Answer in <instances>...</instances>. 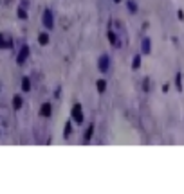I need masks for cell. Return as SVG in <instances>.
Segmentation results:
<instances>
[{"mask_svg":"<svg viewBox=\"0 0 184 194\" xmlns=\"http://www.w3.org/2000/svg\"><path fill=\"white\" fill-rule=\"evenodd\" d=\"M112 29L116 31V34L119 36L121 43L125 45V43H126V31H125V25H123L121 22H112Z\"/></svg>","mask_w":184,"mask_h":194,"instance_id":"1","label":"cell"},{"mask_svg":"<svg viewBox=\"0 0 184 194\" xmlns=\"http://www.w3.org/2000/svg\"><path fill=\"white\" fill-rule=\"evenodd\" d=\"M42 23H44L47 29H52V25H54V22H52V13L49 11V9H45V11H44V16H42Z\"/></svg>","mask_w":184,"mask_h":194,"instance_id":"2","label":"cell"},{"mask_svg":"<svg viewBox=\"0 0 184 194\" xmlns=\"http://www.w3.org/2000/svg\"><path fill=\"white\" fill-rule=\"evenodd\" d=\"M72 119L76 122L83 121V113H81V106H80V104H74V108H72Z\"/></svg>","mask_w":184,"mask_h":194,"instance_id":"3","label":"cell"},{"mask_svg":"<svg viewBox=\"0 0 184 194\" xmlns=\"http://www.w3.org/2000/svg\"><path fill=\"white\" fill-rule=\"evenodd\" d=\"M29 56V47H22V50L18 52V57H16V61L18 65H24L25 63V57Z\"/></svg>","mask_w":184,"mask_h":194,"instance_id":"4","label":"cell"},{"mask_svg":"<svg viewBox=\"0 0 184 194\" xmlns=\"http://www.w3.org/2000/svg\"><path fill=\"white\" fill-rule=\"evenodd\" d=\"M99 70H101V72L108 70V56H101V57H99Z\"/></svg>","mask_w":184,"mask_h":194,"instance_id":"5","label":"cell"},{"mask_svg":"<svg viewBox=\"0 0 184 194\" xmlns=\"http://www.w3.org/2000/svg\"><path fill=\"white\" fill-rule=\"evenodd\" d=\"M31 90V81L29 77H24L22 79V92H29Z\"/></svg>","mask_w":184,"mask_h":194,"instance_id":"6","label":"cell"},{"mask_svg":"<svg viewBox=\"0 0 184 194\" xmlns=\"http://www.w3.org/2000/svg\"><path fill=\"white\" fill-rule=\"evenodd\" d=\"M141 49H143V52H145V54H148V52H150V40H148V38H145V40H143V43H141Z\"/></svg>","mask_w":184,"mask_h":194,"instance_id":"7","label":"cell"},{"mask_svg":"<svg viewBox=\"0 0 184 194\" xmlns=\"http://www.w3.org/2000/svg\"><path fill=\"white\" fill-rule=\"evenodd\" d=\"M42 115H44V117H49V115H51V104H49V102H45L44 106H42Z\"/></svg>","mask_w":184,"mask_h":194,"instance_id":"8","label":"cell"},{"mask_svg":"<svg viewBox=\"0 0 184 194\" xmlns=\"http://www.w3.org/2000/svg\"><path fill=\"white\" fill-rule=\"evenodd\" d=\"M38 42H40V45H45V43L49 42V36H47V32H42V34L38 36Z\"/></svg>","mask_w":184,"mask_h":194,"instance_id":"9","label":"cell"},{"mask_svg":"<svg viewBox=\"0 0 184 194\" xmlns=\"http://www.w3.org/2000/svg\"><path fill=\"white\" fill-rule=\"evenodd\" d=\"M13 106H15L16 110L22 106V97H20V95H15V97H13Z\"/></svg>","mask_w":184,"mask_h":194,"instance_id":"10","label":"cell"},{"mask_svg":"<svg viewBox=\"0 0 184 194\" xmlns=\"http://www.w3.org/2000/svg\"><path fill=\"white\" fill-rule=\"evenodd\" d=\"M105 88H107V83H105L103 79H99V81H97V90H99V92H105Z\"/></svg>","mask_w":184,"mask_h":194,"instance_id":"11","label":"cell"},{"mask_svg":"<svg viewBox=\"0 0 184 194\" xmlns=\"http://www.w3.org/2000/svg\"><path fill=\"white\" fill-rule=\"evenodd\" d=\"M128 11H132V13H135V11H137V6H135V2H132V0L128 2Z\"/></svg>","mask_w":184,"mask_h":194,"instance_id":"12","label":"cell"},{"mask_svg":"<svg viewBox=\"0 0 184 194\" xmlns=\"http://www.w3.org/2000/svg\"><path fill=\"white\" fill-rule=\"evenodd\" d=\"M18 16H20L22 20H25V18H27V13H25V9H24V7H20V9H18Z\"/></svg>","mask_w":184,"mask_h":194,"instance_id":"13","label":"cell"},{"mask_svg":"<svg viewBox=\"0 0 184 194\" xmlns=\"http://www.w3.org/2000/svg\"><path fill=\"white\" fill-rule=\"evenodd\" d=\"M92 131H94V126H90V128H88V131L85 133V140H87V142L90 140V137H92Z\"/></svg>","mask_w":184,"mask_h":194,"instance_id":"14","label":"cell"},{"mask_svg":"<svg viewBox=\"0 0 184 194\" xmlns=\"http://www.w3.org/2000/svg\"><path fill=\"white\" fill-rule=\"evenodd\" d=\"M139 65H141V56H135L134 57V68H137Z\"/></svg>","mask_w":184,"mask_h":194,"instance_id":"15","label":"cell"},{"mask_svg":"<svg viewBox=\"0 0 184 194\" xmlns=\"http://www.w3.org/2000/svg\"><path fill=\"white\" fill-rule=\"evenodd\" d=\"M69 135H71V121L65 124V137H69Z\"/></svg>","mask_w":184,"mask_h":194,"instance_id":"16","label":"cell"},{"mask_svg":"<svg viewBox=\"0 0 184 194\" xmlns=\"http://www.w3.org/2000/svg\"><path fill=\"white\" fill-rule=\"evenodd\" d=\"M22 7L25 9V7H29V0H22Z\"/></svg>","mask_w":184,"mask_h":194,"instance_id":"17","label":"cell"},{"mask_svg":"<svg viewBox=\"0 0 184 194\" xmlns=\"http://www.w3.org/2000/svg\"><path fill=\"white\" fill-rule=\"evenodd\" d=\"M116 2H121V0H116Z\"/></svg>","mask_w":184,"mask_h":194,"instance_id":"18","label":"cell"}]
</instances>
